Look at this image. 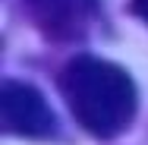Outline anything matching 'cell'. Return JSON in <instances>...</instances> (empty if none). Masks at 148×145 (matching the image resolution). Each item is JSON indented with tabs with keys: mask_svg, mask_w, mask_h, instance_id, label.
<instances>
[{
	"mask_svg": "<svg viewBox=\"0 0 148 145\" xmlns=\"http://www.w3.org/2000/svg\"><path fill=\"white\" fill-rule=\"evenodd\" d=\"M129 13L148 25V0H129Z\"/></svg>",
	"mask_w": 148,
	"mask_h": 145,
	"instance_id": "277c9868",
	"label": "cell"
},
{
	"mask_svg": "<svg viewBox=\"0 0 148 145\" xmlns=\"http://www.w3.org/2000/svg\"><path fill=\"white\" fill-rule=\"evenodd\" d=\"M22 10L32 25L57 44L82 41L101 22L98 0H22Z\"/></svg>",
	"mask_w": 148,
	"mask_h": 145,
	"instance_id": "7a4b0ae2",
	"label": "cell"
},
{
	"mask_svg": "<svg viewBox=\"0 0 148 145\" xmlns=\"http://www.w3.org/2000/svg\"><path fill=\"white\" fill-rule=\"evenodd\" d=\"M60 95L76 123L95 139L126 133L139 111L136 79L114 60L79 54L60 69Z\"/></svg>",
	"mask_w": 148,
	"mask_h": 145,
	"instance_id": "6da1fadb",
	"label": "cell"
},
{
	"mask_svg": "<svg viewBox=\"0 0 148 145\" xmlns=\"http://www.w3.org/2000/svg\"><path fill=\"white\" fill-rule=\"evenodd\" d=\"M0 126L19 139H51L57 136V117L47 98L29 82L6 79L0 88Z\"/></svg>",
	"mask_w": 148,
	"mask_h": 145,
	"instance_id": "3957f363",
	"label": "cell"
}]
</instances>
